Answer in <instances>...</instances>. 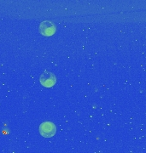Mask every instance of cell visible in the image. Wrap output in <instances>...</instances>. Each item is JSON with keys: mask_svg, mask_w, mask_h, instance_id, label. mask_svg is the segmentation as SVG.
<instances>
[{"mask_svg": "<svg viewBox=\"0 0 146 153\" xmlns=\"http://www.w3.org/2000/svg\"><path fill=\"white\" fill-rule=\"evenodd\" d=\"M39 82L44 87L51 88L56 82V77L50 71H44L39 76Z\"/></svg>", "mask_w": 146, "mask_h": 153, "instance_id": "obj_2", "label": "cell"}, {"mask_svg": "<svg viewBox=\"0 0 146 153\" xmlns=\"http://www.w3.org/2000/svg\"><path fill=\"white\" fill-rule=\"evenodd\" d=\"M56 132V127L51 122H44L39 126V133L42 136L50 138L54 136Z\"/></svg>", "mask_w": 146, "mask_h": 153, "instance_id": "obj_1", "label": "cell"}, {"mask_svg": "<svg viewBox=\"0 0 146 153\" xmlns=\"http://www.w3.org/2000/svg\"><path fill=\"white\" fill-rule=\"evenodd\" d=\"M56 25L50 21H44L39 25V33L44 37L52 36L56 33Z\"/></svg>", "mask_w": 146, "mask_h": 153, "instance_id": "obj_3", "label": "cell"}]
</instances>
